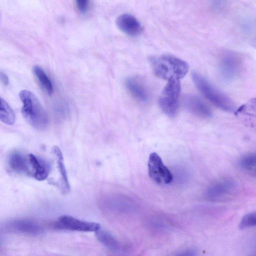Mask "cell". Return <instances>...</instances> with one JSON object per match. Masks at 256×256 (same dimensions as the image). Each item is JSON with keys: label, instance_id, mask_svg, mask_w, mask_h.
Instances as JSON below:
<instances>
[{"label": "cell", "instance_id": "obj_1", "mask_svg": "<svg viewBox=\"0 0 256 256\" xmlns=\"http://www.w3.org/2000/svg\"><path fill=\"white\" fill-rule=\"evenodd\" d=\"M19 96L22 103V112L25 120L36 130L45 129L48 123V116L38 98L26 90H21Z\"/></svg>", "mask_w": 256, "mask_h": 256}, {"label": "cell", "instance_id": "obj_2", "mask_svg": "<svg viewBox=\"0 0 256 256\" xmlns=\"http://www.w3.org/2000/svg\"><path fill=\"white\" fill-rule=\"evenodd\" d=\"M154 72L159 78L167 80H179L185 76L188 70V64L170 55H163L151 59Z\"/></svg>", "mask_w": 256, "mask_h": 256}, {"label": "cell", "instance_id": "obj_3", "mask_svg": "<svg viewBox=\"0 0 256 256\" xmlns=\"http://www.w3.org/2000/svg\"><path fill=\"white\" fill-rule=\"evenodd\" d=\"M193 82L201 93L214 105L223 111L235 113L237 108L235 103L200 74H192Z\"/></svg>", "mask_w": 256, "mask_h": 256}, {"label": "cell", "instance_id": "obj_4", "mask_svg": "<svg viewBox=\"0 0 256 256\" xmlns=\"http://www.w3.org/2000/svg\"><path fill=\"white\" fill-rule=\"evenodd\" d=\"M180 92L179 80L172 79L162 90L158 104L162 111L169 117H174L178 110V98Z\"/></svg>", "mask_w": 256, "mask_h": 256}, {"label": "cell", "instance_id": "obj_5", "mask_svg": "<svg viewBox=\"0 0 256 256\" xmlns=\"http://www.w3.org/2000/svg\"><path fill=\"white\" fill-rule=\"evenodd\" d=\"M53 226L58 230L82 232H96L101 228L98 223L81 220L68 215L59 217Z\"/></svg>", "mask_w": 256, "mask_h": 256}, {"label": "cell", "instance_id": "obj_6", "mask_svg": "<svg viewBox=\"0 0 256 256\" xmlns=\"http://www.w3.org/2000/svg\"><path fill=\"white\" fill-rule=\"evenodd\" d=\"M148 166L149 176L154 182L166 184H170L172 181V173L156 152L150 154Z\"/></svg>", "mask_w": 256, "mask_h": 256}, {"label": "cell", "instance_id": "obj_7", "mask_svg": "<svg viewBox=\"0 0 256 256\" xmlns=\"http://www.w3.org/2000/svg\"><path fill=\"white\" fill-rule=\"evenodd\" d=\"M236 188V184L234 180L222 178L211 184L206 188L204 196L209 200H218L232 194Z\"/></svg>", "mask_w": 256, "mask_h": 256}, {"label": "cell", "instance_id": "obj_8", "mask_svg": "<svg viewBox=\"0 0 256 256\" xmlns=\"http://www.w3.org/2000/svg\"><path fill=\"white\" fill-rule=\"evenodd\" d=\"M4 228L9 232L32 236L39 234L43 232L44 228L39 223L28 219H15L4 224Z\"/></svg>", "mask_w": 256, "mask_h": 256}, {"label": "cell", "instance_id": "obj_9", "mask_svg": "<svg viewBox=\"0 0 256 256\" xmlns=\"http://www.w3.org/2000/svg\"><path fill=\"white\" fill-rule=\"evenodd\" d=\"M183 104L190 113L202 118L212 116V112L209 106L197 96L188 94L184 96Z\"/></svg>", "mask_w": 256, "mask_h": 256}, {"label": "cell", "instance_id": "obj_10", "mask_svg": "<svg viewBox=\"0 0 256 256\" xmlns=\"http://www.w3.org/2000/svg\"><path fill=\"white\" fill-rule=\"evenodd\" d=\"M8 169L12 172L32 176V169L28 155L15 151L10 154L8 158Z\"/></svg>", "mask_w": 256, "mask_h": 256}, {"label": "cell", "instance_id": "obj_11", "mask_svg": "<svg viewBox=\"0 0 256 256\" xmlns=\"http://www.w3.org/2000/svg\"><path fill=\"white\" fill-rule=\"evenodd\" d=\"M238 58L234 54L228 52L222 56L220 63V71L226 80H232L236 76L240 67Z\"/></svg>", "mask_w": 256, "mask_h": 256}, {"label": "cell", "instance_id": "obj_12", "mask_svg": "<svg viewBox=\"0 0 256 256\" xmlns=\"http://www.w3.org/2000/svg\"><path fill=\"white\" fill-rule=\"evenodd\" d=\"M116 24L122 32L128 36H137L142 31L140 23L134 16L130 14L120 15L116 20Z\"/></svg>", "mask_w": 256, "mask_h": 256}, {"label": "cell", "instance_id": "obj_13", "mask_svg": "<svg viewBox=\"0 0 256 256\" xmlns=\"http://www.w3.org/2000/svg\"><path fill=\"white\" fill-rule=\"evenodd\" d=\"M28 156L32 169V176L39 181L46 180L50 170V164L34 154H29Z\"/></svg>", "mask_w": 256, "mask_h": 256}, {"label": "cell", "instance_id": "obj_14", "mask_svg": "<svg viewBox=\"0 0 256 256\" xmlns=\"http://www.w3.org/2000/svg\"><path fill=\"white\" fill-rule=\"evenodd\" d=\"M52 151L56 160L58 168L60 175V182L62 191L64 193H68L70 190V186L64 161L62 153L58 146H54Z\"/></svg>", "mask_w": 256, "mask_h": 256}, {"label": "cell", "instance_id": "obj_15", "mask_svg": "<svg viewBox=\"0 0 256 256\" xmlns=\"http://www.w3.org/2000/svg\"><path fill=\"white\" fill-rule=\"evenodd\" d=\"M96 235L98 240L109 250L117 254L121 252V244L110 233L100 228Z\"/></svg>", "mask_w": 256, "mask_h": 256}, {"label": "cell", "instance_id": "obj_16", "mask_svg": "<svg viewBox=\"0 0 256 256\" xmlns=\"http://www.w3.org/2000/svg\"><path fill=\"white\" fill-rule=\"evenodd\" d=\"M126 86L130 94L140 102H146L148 98V92L140 81L134 78L126 80Z\"/></svg>", "mask_w": 256, "mask_h": 256}, {"label": "cell", "instance_id": "obj_17", "mask_svg": "<svg viewBox=\"0 0 256 256\" xmlns=\"http://www.w3.org/2000/svg\"><path fill=\"white\" fill-rule=\"evenodd\" d=\"M33 72L42 88L48 94L54 91L52 84L43 68L39 66L33 67Z\"/></svg>", "mask_w": 256, "mask_h": 256}, {"label": "cell", "instance_id": "obj_18", "mask_svg": "<svg viewBox=\"0 0 256 256\" xmlns=\"http://www.w3.org/2000/svg\"><path fill=\"white\" fill-rule=\"evenodd\" d=\"M0 119L4 123L10 126L12 125L16 120L14 112L8 104L2 98H0Z\"/></svg>", "mask_w": 256, "mask_h": 256}, {"label": "cell", "instance_id": "obj_19", "mask_svg": "<svg viewBox=\"0 0 256 256\" xmlns=\"http://www.w3.org/2000/svg\"><path fill=\"white\" fill-rule=\"evenodd\" d=\"M148 228L156 232H162L169 228V224L160 218H152L148 220Z\"/></svg>", "mask_w": 256, "mask_h": 256}, {"label": "cell", "instance_id": "obj_20", "mask_svg": "<svg viewBox=\"0 0 256 256\" xmlns=\"http://www.w3.org/2000/svg\"><path fill=\"white\" fill-rule=\"evenodd\" d=\"M239 166L244 169L253 170L256 168V152L242 156L238 161Z\"/></svg>", "mask_w": 256, "mask_h": 256}, {"label": "cell", "instance_id": "obj_21", "mask_svg": "<svg viewBox=\"0 0 256 256\" xmlns=\"http://www.w3.org/2000/svg\"><path fill=\"white\" fill-rule=\"evenodd\" d=\"M248 114L251 116L256 115V98L251 99L246 103L238 108L234 114Z\"/></svg>", "mask_w": 256, "mask_h": 256}, {"label": "cell", "instance_id": "obj_22", "mask_svg": "<svg viewBox=\"0 0 256 256\" xmlns=\"http://www.w3.org/2000/svg\"><path fill=\"white\" fill-rule=\"evenodd\" d=\"M256 226V212L245 214L239 224L240 230Z\"/></svg>", "mask_w": 256, "mask_h": 256}, {"label": "cell", "instance_id": "obj_23", "mask_svg": "<svg viewBox=\"0 0 256 256\" xmlns=\"http://www.w3.org/2000/svg\"><path fill=\"white\" fill-rule=\"evenodd\" d=\"M76 6L78 10L82 14L88 12L90 8V2L86 0H78L76 1Z\"/></svg>", "mask_w": 256, "mask_h": 256}, {"label": "cell", "instance_id": "obj_24", "mask_svg": "<svg viewBox=\"0 0 256 256\" xmlns=\"http://www.w3.org/2000/svg\"><path fill=\"white\" fill-rule=\"evenodd\" d=\"M198 251L194 248H188L176 252L169 256H197Z\"/></svg>", "mask_w": 256, "mask_h": 256}, {"label": "cell", "instance_id": "obj_25", "mask_svg": "<svg viewBox=\"0 0 256 256\" xmlns=\"http://www.w3.org/2000/svg\"><path fill=\"white\" fill-rule=\"evenodd\" d=\"M0 78L2 82L6 86L8 84L9 80L6 74L0 71Z\"/></svg>", "mask_w": 256, "mask_h": 256}, {"label": "cell", "instance_id": "obj_26", "mask_svg": "<svg viewBox=\"0 0 256 256\" xmlns=\"http://www.w3.org/2000/svg\"><path fill=\"white\" fill-rule=\"evenodd\" d=\"M254 171H253V173L254 174H255L256 176V168L254 169H253Z\"/></svg>", "mask_w": 256, "mask_h": 256}]
</instances>
